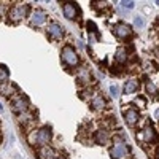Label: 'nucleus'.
<instances>
[{"label": "nucleus", "instance_id": "16", "mask_svg": "<svg viewBox=\"0 0 159 159\" xmlns=\"http://www.w3.org/2000/svg\"><path fill=\"white\" fill-rule=\"evenodd\" d=\"M107 139H108V135H107V132H105V130H99V132H97V142H99L100 145L107 143Z\"/></svg>", "mask_w": 159, "mask_h": 159}, {"label": "nucleus", "instance_id": "26", "mask_svg": "<svg viewBox=\"0 0 159 159\" xmlns=\"http://www.w3.org/2000/svg\"><path fill=\"white\" fill-rule=\"evenodd\" d=\"M56 159H61V157H56Z\"/></svg>", "mask_w": 159, "mask_h": 159}, {"label": "nucleus", "instance_id": "19", "mask_svg": "<svg viewBox=\"0 0 159 159\" xmlns=\"http://www.w3.org/2000/svg\"><path fill=\"white\" fill-rule=\"evenodd\" d=\"M110 94H111V97L113 99H118L119 97V89H118V86H110Z\"/></svg>", "mask_w": 159, "mask_h": 159}, {"label": "nucleus", "instance_id": "18", "mask_svg": "<svg viewBox=\"0 0 159 159\" xmlns=\"http://www.w3.org/2000/svg\"><path fill=\"white\" fill-rule=\"evenodd\" d=\"M134 25L137 29H142L143 25H145V21H143V18L142 16H135V19H134Z\"/></svg>", "mask_w": 159, "mask_h": 159}, {"label": "nucleus", "instance_id": "9", "mask_svg": "<svg viewBox=\"0 0 159 159\" xmlns=\"http://www.w3.org/2000/svg\"><path fill=\"white\" fill-rule=\"evenodd\" d=\"M124 118H126V121H127V124H135L137 121H139V113H137V110H127L126 113H124Z\"/></svg>", "mask_w": 159, "mask_h": 159}, {"label": "nucleus", "instance_id": "8", "mask_svg": "<svg viewBox=\"0 0 159 159\" xmlns=\"http://www.w3.org/2000/svg\"><path fill=\"white\" fill-rule=\"evenodd\" d=\"M137 89H139L137 80H127L124 84V94H134V92H137Z\"/></svg>", "mask_w": 159, "mask_h": 159}, {"label": "nucleus", "instance_id": "22", "mask_svg": "<svg viewBox=\"0 0 159 159\" xmlns=\"http://www.w3.org/2000/svg\"><path fill=\"white\" fill-rule=\"evenodd\" d=\"M88 25L91 27L89 30H96V25H94V22H91V21H89V22H88Z\"/></svg>", "mask_w": 159, "mask_h": 159}, {"label": "nucleus", "instance_id": "17", "mask_svg": "<svg viewBox=\"0 0 159 159\" xmlns=\"http://www.w3.org/2000/svg\"><path fill=\"white\" fill-rule=\"evenodd\" d=\"M8 80V72L3 65H0V81H7Z\"/></svg>", "mask_w": 159, "mask_h": 159}, {"label": "nucleus", "instance_id": "3", "mask_svg": "<svg viewBox=\"0 0 159 159\" xmlns=\"http://www.w3.org/2000/svg\"><path fill=\"white\" fill-rule=\"evenodd\" d=\"M115 34L119 38H126V37H130L132 35V29L129 27L127 24H118L116 27H115Z\"/></svg>", "mask_w": 159, "mask_h": 159}, {"label": "nucleus", "instance_id": "20", "mask_svg": "<svg viewBox=\"0 0 159 159\" xmlns=\"http://www.w3.org/2000/svg\"><path fill=\"white\" fill-rule=\"evenodd\" d=\"M121 7L127 8V10H132L134 8V2H132V0H124V2H121Z\"/></svg>", "mask_w": 159, "mask_h": 159}, {"label": "nucleus", "instance_id": "24", "mask_svg": "<svg viewBox=\"0 0 159 159\" xmlns=\"http://www.w3.org/2000/svg\"><path fill=\"white\" fill-rule=\"evenodd\" d=\"M0 111H3V107H2V103H0Z\"/></svg>", "mask_w": 159, "mask_h": 159}, {"label": "nucleus", "instance_id": "11", "mask_svg": "<svg viewBox=\"0 0 159 159\" xmlns=\"http://www.w3.org/2000/svg\"><path fill=\"white\" fill-rule=\"evenodd\" d=\"M143 139L147 140V142H154L156 140V135H154V130L151 126H147L143 130Z\"/></svg>", "mask_w": 159, "mask_h": 159}, {"label": "nucleus", "instance_id": "21", "mask_svg": "<svg viewBox=\"0 0 159 159\" xmlns=\"http://www.w3.org/2000/svg\"><path fill=\"white\" fill-rule=\"evenodd\" d=\"M147 91L150 92V94H156V86H154L151 81H148V83H147Z\"/></svg>", "mask_w": 159, "mask_h": 159}, {"label": "nucleus", "instance_id": "1", "mask_svg": "<svg viewBox=\"0 0 159 159\" xmlns=\"http://www.w3.org/2000/svg\"><path fill=\"white\" fill-rule=\"evenodd\" d=\"M62 61L65 64H69V65H76L78 64V56H76V52L73 51L72 46H64V49H62Z\"/></svg>", "mask_w": 159, "mask_h": 159}, {"label": "nucleus", "instance_id": "7", "mask_svg": "<svg viewBox=\"0 0 159 159\" xmlns=\"http://www.w3.org/2000/svg\"><path fill=\"white\" fill-rule=\"evenodd\" d=\"M38 156H40V159H56V153L49 147H42L38 151Z\"/></svg>", "mask_w": 159, "mask_h": 159}, {"label": "nucleus", "instance_id": "25", "mask_svg": "<svg viewBox=\"0 0 159 159\" xmlns=\"http://www.w3.org/2000/svg\"><path fill=\"white\" fill-rule=\"evenodd\" d=\"M156 156H157V159H159V148H157V153H156Z\"/></svg>", "mask_w": 159, "mask_h": 159}, {"label": "nucleus", "instance_id": "12", "mask_svg": "<svg viewBox=\"0 0 159 159\" xmlns=\"http://www.w3.org/2000/svg\"><path fill=\"white\" fill-rule=\"evenodd\" d=\"M32 22H34L35 25L43 24V22H45V13H43V11H35L34 15H32Z\"/></svg>", "mask_w": 159, "mask_h": 159}, {"label": "nucleus", "instance_id": "15", "mask_svg": "<svg viewBox=\"0 0 159 159\" xmlns=\"http://www.w3.org/2000/svg\"><path fill=\"white\" fill-rule=\"evenodd\" d=\"M92 105H94V108L102 110V108L105 107V100H103L102 97H94V99H92Z\"/></svg>", "mask_w": 159, "mask_h": 159}, {"label": "nucleus", "instance_id": "13", "mask_svg": "<svg viewBox=\"0 0 159 159\" xmlns=\"http://www.w3.org/2000/svg\"><path fill=\"white\" fill-rule=\"evenodd\" d=\"M13 103H15V110L16 111H24L25 108H27V102L22 100V99H16Z\"/></svg>", "mask_w": 159, "mask_h": 159}, {"label": "nucleus", "instance_id": "4", "mask_svg": "<svg viewBox=\"0 0 159 159\" xmlns=\"http://www.w3.org/2000/svg\"><path fill=\"white\" fill-rule=\"evenodd\" d=\"M49 139H51V130H49V127H43V129H40V130L37 132V142H38L40 145L48 143Z\"/></svg>", "mask_w": 159, "mask_h": 159}, {"label": "nucleus", "instance_id": "2", "mask_svg": "<svg viewBox=\"0 0 159 159\" xmlns=\"http://www.w3.org/2000/svg\"><path fill=\"white\" fill-rule=\"evenodd\" d=\"M115 147L111 148V151H110V154L115 157V159H119V157H123V156H126L127 154V147L126 145L119 140V139H115Z\"/></svg>", "mask_w": 159, "mask_h": 159}, {"label": "nucleus", "instance_id": "5", "mask_svg": "<svg viewBox=\"0 0 159 159\" xmlns=\"http://www.w3.org/2000/svg\"><path fill=\"white\" fill-rule=\"evenodd\" d=\"M64 15L67 19H73L76 16V7L72 3V2H67L64 5Z\"/></svg>", "mask_w": 159, "mask_h": 159}, {"label": "nucleus", "instance_id": "10", "mask_svg": "<svg viewBox=\"0 0 159 159\" xmlns=\"http://www.w3.org/2000/svg\"><path fill=\"white\" fill-rule=\"evenodd\" d=\"M48 34L51 37H54V38H61L62 27H61V25H57V24H51V25H48Z\"/></svg>", "mask_w": 159, "mask_h": 159}, {"label": "nucleus", "instance_id": "14", "mask_svg": "<svg viewBox=\"0 0 159 159\" xmlns=\"http://www.w3.org/2000/svg\"><path fill=\"white\" fill-rule=\"evenodd\" d=\"M127 59V51L124 49V48H119L118 51H116V61L118 62H124Z\"/></svg>", "mask_w": 159, "mask_h": 159}, {"label": "nucleus", "instance_id": "23", "mask_svg": "<svg viewBox=\"0 0 159 159\" xmlns=\"http://www.w3.org/2000/svg\"><path fill=\"white\" fill-rule=\"evenodd\" d=\"M154 116H156V118H157V119H159V108H157V110H156V113H154Z\"/></svg>", "mask_w": 159, "mask_h": 159}, {"label": "nucleus", "instance_id": "6", "mask_svg": "<svg viewBox=\"0 0 159 159\" xmlns=\"http://www.w3.org/2000/svg\"><path fill=\"white\" fill-rule=\"evenodd\" d=\"M27 7H18V8H15V10H11V13H10V16H11V19H21V18H24L25 16V13H27Z\"/></svg>", "mask_w": 159, "mask_h": 159}]
</instances>
